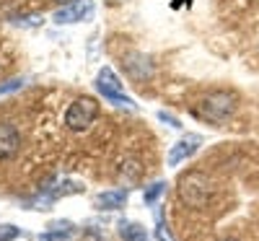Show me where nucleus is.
I'll use <instances>...</instances> for the list:
<instances>
[{"instance_id":"9b49d317","label":"nucleus","mask_w":259,"mask_h":241,"mask_svg":"<svg viewBox=\"0 0 259 241\" xmlns=\"http://www.w3.org/2000/svg\"><path fill=\"white\" fill-rule=\"evenodd\" d=\"M117 233L122 241H150L145 226L135 223V221H127V218H122V221L117 223Z\"/></svg>"},{"instance_id":"1a4fd4ad","label":"nucleus","mask_w":259,"mask_h":241,"mask_svg":"<svg viewBox=\"0 0 259 241\" xmlns=\"http://www.w3.org/2000/svg\"><path fill=\"white\" fill-rule=\"evenodd\" d=\"M130 200V189H106V192H99L94 197V208L101 210V213H114V210H122Z\"/></svg>"},{"instance_id":"6e6552de","label":"nucleus","mask_w":259,"mask_h":241,"mask_svg":"<svg viewBox=\"0 0 259 241\" xmlns=\"http://www.w3.org/2000/svg\"><path fill=\"white\" fill-rule=\"evenodd\" d=\"M94 13V3L91 0H80V3H70V6H62L60 11H55L52 21L55 24H78V21H85L91 18Z\"/></svg>"},{"instance_id":"4468645a","label":"nucleus","mask_w":259,"mask_h":241,"mask_svg":"<svg viewBox=\"0 0 259 241\" xmlns=\"http://www.w3.org/2000/svg\"><path fill=\"white\" fill-rule=\"evenodd\" d=\"M153 236H156V241H177L174 236H171V228L166 226V221H163V215L156 210V228H153Z\"/></svg>"},{"instance_id":"aec40b11","label":"nucleus","mask_w":259,"mask_h":241,"mask_svg":"<svg viewBox=\"0 0 259 241\" xmlns=\"http://www.w3.org/2000/svg\"><path fill=\"white\" fill-rule=\"evenodd\" d=\"M55 3H60V6H70V3H80V0H55Z\"/></svg>"},{"instance_id":"f257e3e1","label":"nucleus","mask_w":259,"mask_h":241,"mask_svg":"<svg viewBox=\"0 0 259 241\" xmlns=\"http://www.w3.org/2000/svg\"><path fill=\"white\" fill-rule=\"evenodd\" d=\"M236 106H239V99H236V94L231 91H210L202 104H200V117L212 122V125H221L226 122L233 112H236Z\"/></svg>"},{"instance_id":"ddd939ff","label":"nucleus","mask_w":259,"mask_h":241,"mask_svg":"<svg viewBox=\"0 0 259 241\" xmlns=\"http://www.w3.org/2000/svg\"><path fill=\"white\" fill-rule=\"evenodd\" d=\"M47 231L62 233V236H68V238H75L78 236V226L73 221H52V223H47Z\"/></svg>"},{"instance_id":"f03ea898","label":"nucleus","mask_w":259,"mask_h":241,"mask_svg":"<svg viewBox=\"0 0 259 241\" xmlns=\"http://www.w3.org/2000/svg\"><path fill=\"white\" fill-rule=\"evenodd\" d=\"M96 117H99V101L94 96H78L65 109V127L70 133H83L96 122Z\"/></svg>"},{"instance_id":"9d476101","label":"nucleus","mask_w":259,"mask_h":241,"mask_svg":"<svg viewBox=\"0 0 259 241\" xmlns=\"http://www.w3.org/2000/svg\"><path fill=\"white\" fill-rule=\"evenodd\" d=\"M18 150H21V133L16 130V125L0 122V161L13 158Z\"/></svg>"},{"instance_id":"f8f14e48","label":"nucleus","mask_w":259,"mask_h":241,"mask_svg":"<svg viewBox=\"0 0 259 241\" xmlns=\"http://www.w3.org/2000/svg\"><path fill=\"white\" fill-rule=\"evenodd\" d=\"M166 182H153L150 187H145V192H143V203L148 205V208H156V203H158V197L166 192Z\"/></svg>"},{"instance_id":"a211bd4d","label":"nucleus","mask_w":259,"mask_h":241,"mask_svg":"<svg viewBox=\"0 0 259 241\" xmlns=\"http://www.w3.org/2000/svg\"><path fill=\"white\" fill-rule=\"evenodd\" d=\"M31 241H73V238H68V236H62V233H55V231H45V233H39V236H34Z\"/></svg>"},{"instance_id":"412c9836","label":"nucleus","mask_w":259,"mask_h":241,"mask_svg":"<svg viewBox=\"0 0 259 241\" xmlns=\"http://www.w3.org/2000/svg\"><path fill=\"white\" fill-rule=\"evenodd\" d=\"M182 3H187V6H189V3H192V0H179V3H177V6H174V8H179V6H182Z\"/></svg>"},{"instance_id":"7ed1b4c3","label":"nucleus","mask_w":259,"mask_h":241,"mask_svg":"<svg viewBox=\"0 0 259 241\" xmlns=\"http://www.w3.org/2000/svg\"><path fill=\"white\" fill-rule=\"evenodd\" d=\"M96 91L104 96V101H109L114 106H124V109H138L135 99H130L124 94V86L117 78V73L112 68H101L96 75Z\"/></svg>"},{"instance_id":"4be33fe9","label":"nucleus","mask_w":259,"mask_h":241,"mask_svg":"<svg viewBox=\"0 0 259 241\" xmlns=\"http://www.w3.org/2000/svg\"><path fill=\"white\" fill-rule=\"evenodd\" d=\"M223 241H236V238H223Z\"/></svg>"},{"instance_id":"39448f33","label":"nucleus","mask_w":259,"mask_h":241,"mask_svg":"<svg viewBox=\"0 0 259 241\" xmlns=\"http://www.w3.org/2000/svg\"><path fill=\"white\" fill-rule=\"evenodd\" d=\"M200 148H202V135H197V133H187V135H182L174 145L168 148L166 164H168V166H179V164L189 161Z\"/></svg>"},{"instance_id":"423d86ee","label":"nucleus","mask_w":259,"mask_h":241,"mask_svg":"<svg viewBox=\"0 0 259 241\" xmlns=\"http://www.w3.org/2000/svg\"><path fill=\"white\" fill-rule=\"evenodd\" d=\"M122 68H124V75L133 81H148L153 75V62L143 52H127L122 57Z\"/></svg>"},{"instance_id":"20e7f679","label":"nucleus","mask_w":259,"mask_h":241,"mask_svg":"<svg viewBox=\"0 0 259 241\" xmlns=\"http://www.w3.org/2000/svg\"><path fill=\"white\" fill-rule=\"evenodd\" d=\"M207 194H210V187H207V179L202 174H184L179 179V197L182 203L192 205V208H202L207 203Z\"/></svg>"},{"instance_id":"f3484780","label":"nucleus","mask_w":259,"mask_h":241,"mask_svg":"<svg viewBox=\"0 0 259 241\" xmlns=\"http://www.w3.org/2000/svg\"><path fill=\"white\" fill-rule=\"evenodd\" d=\"M24 86H26L24 78H11V81H6V83H0V96H3V94H13V91H18V89H24Z\"/></svg>"},{"instance_id":"2eb2a0df","label":"nucleus","mask_w":259,"mask_h":241,"mask_svg":"<svg viewBox=\"0 0 259 241\" xmlns=\"http://www.w3.org/2000/svg\"><path fill=\"white\" fill-rule=\"evenodd\" d=\"M21 233L24 231H21L18 226H13V223H0V241H16Z\"/></svg>"},{"instance_id":"6ab92c4d","label":"nucleus","mask_w":259,"mask_h":241,"mask_svg":"<svg viewBox=\"0 0 259 241\" xmlns=\"http://www.w3.org/2000/svg\"><path fill=\"white\" fill-rule=\"evenodd\" d=\"M158 119L166 122V125H171V127H177V130H182V122H179L174 114H168V112H158Z\"/></svg>"},{"instance_id":"0eeeda50","label":"nucleus","mask_w":259,"mask_h":241,"mask_svg":"<svg viewBox=\"0 0 259 241\" xmlns=\"http://www.w3.org/2000/svg\"><path fill=\"white\" fill-rule=\"evenodd\" d=\"M83 189H85V184H83V182H78V179H70V177H52V179H47V182H45V187H41V192L50 194L55 203L60 200V197L80 194Z\"/></svg>"},{"instance_id":"dca6fc26","label":"nucleus","mask_w":259,"mask_h":241,"mask_svg":"<svg viewBox=\"0 0 259 241\" xmlns=\"http://www.w3.org/2000/svg\"><path fill=\"white\" fill-rule=\"evenodd\" d=\"M83 233H85V241H106V233H104V228L99 226V223H89V228H83Z\"/></svg>"}]
</instances>
